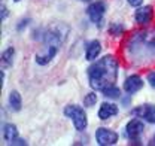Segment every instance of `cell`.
Returning <instances> with one entry per match:
<instances>
[{"mask_svg": "<svg viewBox=\"0 0 155 146\" xmlns=\"http://www.w3.org/2000/svg\"><path fill=\"white\" fill-rule=\"evenodd\" d=\"M116 75H118V61L112 55L100 58L88 69L90 85L98 91H103L104 88L115 85Z\"/></svg>", "mask_w": 155, "mask_h": 146, "instance_id": "1", "label": "cell"}, {"mask_svg": "<svg viewBox=\"0 0 155 146\" xmlns=\"http://www.w3.org/2000/svg\"><path fill=\"white\" fill-rule=\"evenodd\" d=\"M130 51L131 54L143 55L145 58L154 57L155 55V35L148 33V32H142V33H136V36L131 40L130 45Z\"/></svg>", "mask_w": 155, "mask_h": 146, "instance_id": "2", "label": "cell"}, {"mask_svg": "<svg viewBox=\"0 0 155 146\" xmlns=\"http://www.w3.org/2000/svg\"><path fill=\"white\" fill-rule=\"evenodd\" d=\"M64 115L72 119V122H73V125H75V128H76L78 131H84L87 128V124H88L87 113H85V110L82 109V108L75 106V105H70V106H67L64 109Z\"/></svg>", "mask_w": 155, "mask_h": 146, "instance_id": "3", "label": "cell"}, {"mask_svg": "<svg viewBox=\"0 0 155 146\" xmlns=\"http://www.w3.org/2000/svg\"><path fill=\"white\" fill-rule=\"evenodd\" d=\"M66 33H67V28L63 27V25L51 27V28L46 32V35H45V42H46L48 45H51V46H60V45L64 42L66 36H67Z\"/></svg>", "mask_w": 155, "mask_h": 146, "instance_id": "4", "label": "cell"}, {"mask_svg": "<svg viewBox=\"0 0 155 146\" xmlns=\"http://www.w3.org/2000/svg\"><path fill=\"white\" fill-rule=\"evenodd\" d=\"M96 140L98 145L107 146V145H115L118 142V134L115 131L109 130V128H98L96 133Z\"/></svg>", "mask_w": 155, "mask_h": 146, "instance_id": "5", "label": "cell"}, {"mask_svg": "<svg viewBox=\"0 0 155 146\" xmlns=\"http://www.w3.org/2000/svg\"><path fill=\"white\" fill-rule=\"evenodd\" d=\"M133 115L143 118L149 124H155V106H152V105H142V106L136 108V109H133Z\"/></svg>", "mask_w": 155, "mask_h": 146, "instance_id": "6", "label": "cell"}, {"mask_svg": "<svg viewBox=\"0 0 155 146\" xmlns=\"http://www.w3.org/2000/svg\"><path fill=\"white\" fill-rule=\"evenodd\" d=\"M104 11H106V6H104V3H103V2H94V3H93V5H90V8L87 9L88 17L91 18L93 22H96V24H98V22H100V19L103 18Z\"/></svg>", "mask_w": 155, "mask_h": 146, "instance_id": "7", "label": "cell"}, {"mask_svg": "<svg viewBox=\"0 0 155 146\" xmlns=\"http://www.w3.org/2000/svg\"><path fill=\"white\" fill-rule=\"evenodd\" d=\"M143 131V122L139 119H131L127 125H125V136L131 140L137 139L140 136V133Z\"/></svg>", "mask_w": 155, "mask_h": 146, "instance_id": "8", "label": "cell"}, {"mask_svg": "<svg viewBox=\"0 0 155 146\" xmlns=\"http://www.w3.org/2000/svg\"><path fill=\"white\" fill-rule=\"evenodd\" d=\"M154 17V9L152 6H143V8H139L134 14V19L139 24H149L152 21Z\"/></svg>", "mask_w": 155, "mask_h": 146, "instance_id": "9", "label": "cell"}, {"mask_svg": "<svg viewBox=\"0 0 155 146\" xmlns=\"http://www.w3.org/2000/svg\"><path fill=\"white\" fill-rule=\"evenodd\" d=\"M142 87H143V81H142V78H139L137 75L128 76V78L125 79V82H124V90L128 92V94H134V92H137Z\"/></svg>", "mask_w": 155, "mask_h": 146, "instance_id": "10", "label": "cell"}, {"mask_svg": "<svg viewBox=\"0 0 155 146\" xmlns=\"http://www.w3.org/2000/svg\"><path fill=\"white\" fill-rule=\"evenodd\" d=\"M118 113V108L115 105L110 103H101L100 109H98V118L100 119H109L110 116H114Z\"/></svg>", "mask_w": 155, "mask_h": 146, "instance_id": "11", "label": "cell"}, {"mask_svg": "<svg viewBox=\"0 0 155 146\" xmlns=\"http://www.w3.org/2000/svg\"><path fill=\"white\" fill-rule=\"evenodd\" d=\"M57 54V46H48V51L45 52V54H38L36 55V61H38V64H42V66H45V64H48L54 57Z\"/></svg>", "mask_w": 155, "mask_h": 146, "instance_id": "12", "label": "cell"}, {"mask_svg": "<svg viewBox=\"0 0 155 146\" xmlns=\"http://www.w3.org/2000/svg\"><path fill=\"white\" fill-rule=\"evenodd\" d=\"M101 52V45H100V42H97V40H93V42H90L88 43V48H87V60L88 61H93V60H96L98 54Z\"/></svg>", "mask_w": 155, "mask_h": 146, "instance_id": "13", "label": "cell"}, {"mask_svg": "<svg viewBox=\"0 0 155 146\" xmlns=\"http://www.w3.org/2000/svg\"><path fill=\"white\" fill-rule=\"evenodd\" d=\"M3 136H5L6 142L12 143L15 139H18V130H17V127L14 124H6L3 127Z\"/></svg>", "mask_w": 155, "mask_h": 146, "instance_id": "14", "label": "cell"}, {"mask_svg": "<svg viewBox=\"0 0 155 146\" xmlns=\"http://www.w3.org/2000/svg\"><path fill=\"white\" fill-rule=\"evenodd\" d=\"M9 105L14 110H19L21 109V105H22V100H21V95L19 92L12 91L9 94Z\"/></svg>", "mask_w": 155, "mask_h": 146, "instance_id": "15", "label": "cell"}, {"mask_svg": "<svg viewBox=\"0 0 155 146\" xmlns=\"http://www.w3.org/2000/svg\"><path fill=\"white\" fill-rule=\"evenodd\" d=\"M101 92H103L106 97H109V98H118V97H119V90L116 88L115 85H110V87L104 88Z\"/></svg>", "mask_w": 155, "mask_h": 146, "instance_id": "16", "label": "cell"}, {"mask_svg": "<svg viewBox=\"0 0 155 146\" xmlns=\"http://www.w3.org/2000/svg\"><path fill=\"white\" fill-rule=\"evenodd\" d=\"M14 54H15V49L14 48H8L3 52V63H6L8 66H11L14 63Z\"/></svg>", "mask_w": 155, "mask_h": 146, "instance_id": "17", "label": "cell"}, {"mask_svg": "<svg viewBox=\"0 0 155 146\" xmlns=\"http://www.w3.org/2000/svg\"><path fill=\"white\" fill-rule=\"evenodd\" d=\"M97 103V95L94 92H90L85 98H84V106H87V108H91V106H94Z\"/></svg>", "mask_w": 155, "mask_h": 146, "instance_id": "18", "label": "cell"}, {"mask_svg": "<svg viewBox=\"0 0 155 146\" xmlns=\"http://www.w3.org/2000/svg\"><path fill=\"white\" fill-rule=\"evenodd\" d=\"M109 33H110V35H115V36H119V35L124 33V27H122L121 24H114V25L109 28Z\"/></svg>", "mask_w": 155, "mask_h": 146, "instance_id": "19", "label": "cell"}, {"mask_svg": "<svg viewBox=\"0 0 155 146\" xmlns=\"http://www.w3.org/2000/svg\"><path fill=\"white\" fill-rule=\"evenodd\" d=\"M148 81H149L151 87H154L155 88V72H151L149 75H148Z\"/></svg>", "mask_w": 155, "mask_h": 146, "instance_id": "20", "label": "cell"}, {"mask_svg": "<svg viewBox=\"0 0 155 146\" xmlns=\"http://www.w3.org/2000/svg\"><path fill=\"white\" fill-rule=\"evenodd\" d=\"M142 2H143V0H128V3H130L131 6H134V8H139V6L142 5Z\"/></svg>", "mask_w": 155, "mask_h": 146, "instance_id": "21", "label": "cell"}, {"mask_svg": "<svg viewBox=\"0 0 155 146\" xmlns=\"http://www.w3.org/2000/svg\"><path fill=\"white\" fill-rule=\"evenodd\" d=\"M8 17V9L5 8V6H2V21Z\"/></svg>", "mask_w": 155, "mask_h": 146, "instance_id": "22", "label": "cell"}, {"mask_svg": "<svg viewBox=\"0 0 155 146\" xmlns=\"http://www.w3.org/2000/svg\"><path fill=\"white\" fill-rule=\"evenodd\" d=\"M27 22H28V19H24V21L21 22V25H19V27H17V28H18V30H22V28L27 25Z\"/></svg>", "mask_w": 155, "mask_h": 146, "instance_id": "23", "label": "cell"}, {"mask_svg": "<svg viewBox=\"0 0 155 146\" xmlns=\"http://www.w3.org/2000/svg\"><path fill=\"white\" fill-rule=\"evenodd\" d=\"M0 78H2V85H3V81H5V73L2 72V75H0Z\"/></svg>", "mask_w": 155, "mask_h": 146, "instance_id": "24", "label": "cell"}, {"mask_svg": "<svg viewBox=\"0 0 155 146\" xmlns=\"http://www.w3.org/2000/svg\"><path fill=\"white\" fill-rule=\"evenodd\" d=\"M82 2H91V0H82Z\"/></svg>", "mask_w": 155, "mask_h": 146, "instance_id": "25", "label": "cell"}, {"mask_svg": "<svg viewBox=\"0 0 155 146\" xmlns=\"http://www.w3.org/2000/svg\"><path fill=\"white\" fill-rule=\"evenodd\" d=\"M154 142H155V136H154Z\"/></svg>", "mask_w": 155, "mask_h": 146, "instance_id": "26", "label": "cell"}, {"mask_svg": "<svg viewBox=\"0 0 155 146\" xmlns=\"http://www.w3.org/2000/svg\"><path fill=\"white\" fill-rule=\"evenodd\" d=\"M15 2H19V0H15Z\"/></svg>", "mask_w": 155, "mask_h": 146, "instance_id": "27", "label": "cell"}]
</instances>
